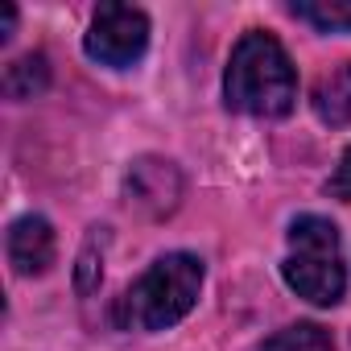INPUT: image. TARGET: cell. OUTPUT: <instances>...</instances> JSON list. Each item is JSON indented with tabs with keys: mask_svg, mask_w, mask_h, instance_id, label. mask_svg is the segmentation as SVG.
<instances>
[{
	"mask_svg": "<svg viewBox=\"0 0 351 351\" xmlns=\"http://www.w3.org/2000/svg\"><path fill=\"white\" fill-rule=\"evenodd\" d=\"M326 191H330L335 199L351 203V145H347V153L339 157V165H335V173H330V182H326Z\"/></svg>",
	"mask_w": 351,
	"mask_h": 351,
	"instance_id": "11",
	"label": "cell"
},
{
	"mask_svg": "<svg viewBox=\"0 0 351 351\" xmlns=\"http://www.w3.org/2000/svg\"><path fill=\"white\" fill-rule=\"evenodd\" d=\"M293 17L310 21L322 34H351V0H314V5H293Z\"/></svg>",
	"mask_w": 351,
	"mask_h": 351,
	"instance_id": "10",
	"label": "cell"
},
{
	"mask_svg": "<svg viewBox=\"0 0 351 351\" xmlns=\"http://www.w3.org/2000/svg\"><path fill=\"white\" fill-rule=\"evenodd\" d=\"M50 83V66L42 54H25L13 66H5V95L9 99H34L38 91H46Z\"/></svg>",
	"mask_w": 351,
	"mask_h": 351,
	"instance_id": "8",
	"label": "cell"
},
{
	"mask_svg": "<svg viewBox=\"0 0 351 351\" xmlns=\"http://www.w3.org/2000/svg\"><path fill=\"white\" fill-rule=\"evenodd\" d=\"M9 261L21 277H38L54 265V252H58V240H54V228L42 219V215H21L13 228H9Z\"/></svg>",
	"mask_w": 351,
	"mask_h": 351,
	"instance_id": "6",
	"label": "cell"
},
{
	"mask_svg": "<svg viewBox=\"0 0 351 351\" xmlns=\"http://www.w3.org/2000/svg\"><path fill=\"white\" fill-rule=\"evenodd\" d=\"M223 99L232 112L244 116H265V120H281L293 112L298 104V75L289 54L281 50V42L265 29H248L232 58H228V75H223Z\"/></svg>",
	"mask_w": 351,
	"mask_h": 351,
	"instance_id": "1",
	"label": "cell"
},
{
	"mask_svg": "<svg viewBox=\"0 0 351 351\" xmlns=\"http://www.w3.org/2000/svg\"><path fill=\"white\" fill-rule=\"evenodd\" d=\"M199 289H203V261L191 252H169L120 293L112 318L124 330H165L191 314Z\"/></svg>",
	"mask_w": 351,
	"mask_h": 351,
	"instance_id": "2",
	"label": "cell"
},
{
	"mask_svg": "<svg viewBox=\"0 0 351 351\" xmlns=\"http://www.w3.org/2000/svg\"><path fill=\"white\" fill-rule=\"evenodd\" d=\"M314 112L330 128L351 124V62H339L330 75L318 79V87H314Z\"/></svg>",
	"mask_w": 351,
	"mask_h": 351,
	"instance_id": "7",
	"label": "cell"
},
{
	"mask_svg": "<svg viewBox=\"0 0 351 351\" xmlns=\"http://www.w3.org/2000/svg\"><path fill=\"white\" fill-rule=\"evenodd\" d=\"M261 351H335L330 335L314 322H298V326H285L277 330L273 339L261 343Z\"/></svg>",
	"mask_w": 351,
	"mask_h": 351,
	"instance_id": "9",
	"label": "cell"
},
{
	"mask_svg": "<svg viewBox=\"0 0 351 351\" xmlns=\"http://www.w3.org/2000/svg\"><path fill=\"white\" fill-rule=\"evenodd\" d=\"M13 25H17V9L5 5V17H0V42H9V38H13Z\"/></svg>",
	"mask_w": 351,
	"mask_h": 351,
	"instance_id": "12",
	"label": "cell"
},
{
	"mask_svg": "<svg viewBox=\"0 0 351 351\" xmlns=\"http://www.w3.org/2000/svg\"><path fill=\"white\" fill-rule=\"evenodd\" d=\"M289 289L314 306H335L347 289L343 256H339V228L322 215H302L289 228V256L281 265Z\"/></svg>",
	"mask_w": 351,
	"mask_h": 351,
	"instance_id": "3",
	"label": "cell"
},
{
	"mask_svg": "<svg viewBox=\"0 0 351 351\" xmlns=\"http://www.w3.org/2000/svg\"><path fill=\"white\" fill-rule=\"evenodd\" d=\"M182 199V173L173 169V161L161 157H141L128 169V203H136L149 215H169Z\"/></svg>",
	"mask_w": 351,
	"mask_h": 351,
	"instance_id": "5",
	"label": "cell"
},
{
	"mask_svg": "<svg viewBox=\"0 0 351 351\" xmlns=\"http://www.w3.org/2000/svg\"><path fill=\"white\" fill-rule=\"evenodd\" d=\"M149 46V17L132 5H99L87 29V54L104 66H132Z\"/></svg>",
	"mask_w": 351,
	"mask_h": 351,
	"instance_id": "4",
	"label": "cell"
}]
</instances>
